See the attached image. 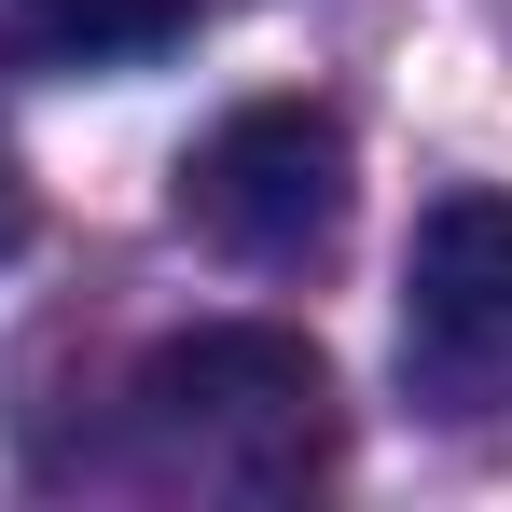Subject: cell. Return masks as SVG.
<instances>
[{
    "label": "cell",
    "instance_id": "obj_5",
    "mask_svg": "<svg viewBox=\"0 0 512 512\" xmlns=\"http://www.w3.org/2000/svg\"><path fill=\"white\" fill-rule=\"evenodd\" d=\"M28 250V180H14V153H0V263Z\"/></svg>",
    "mask_w": 512,
    "mask_h": 512
},
{
    "label": "cell",
    "instance_id": "obj_3",
    "mask_svg": "<svg viewBox=\"0 0 512 512\" xmlns=\"http://www.w3.org/2000/svg\"><path fill=\"white\" fill-rule=\"evenodd\" d=\"M402 388L416 416H499L512 402V194H443L402 250Z\"/></svg>",
    "mask_w": 512,
    "mask_h": 512
},
{
    "label": "cell",
    "instance_id": "obj_1",
    "mask_svg": "<svg viewBox=\"0 0 512 512\" xmlns=\"http://www.w3.org/2000/svg\"><path fill=\"white\" fill-rule=\"evenodd\" d=\"M125 429L167 485H208V499H291L333 471V360L277 319H208V333H167L125 388Z\"/></svg>",
    "mask_w": 512,
    "mask_h": 512
},
{
    "label": "cell",
    "instance_id": "obj_2",
    "mask_svg": "<svg viewBox=\"0 0 512 512\" xmlns=\"http://www.w3.org/2000/svg\"><path fill=\"white\" fill-rule=\"evenodd\" d=\"M180 222L222 263H319L346 236V125L319 97H250L180 153Z\"/></svg>",
    "mask_w": 512,
    "mask_h": 512
},
{
    "label": "cell",
    "instance_id": "obj_4",
    "mask_svg": "<svg viewBox=\"0 0 512 512\" xmlns=\"http://www.w3.org/2000/svg\"><path fill=\"white\" fill-rule=\"evenodd\" d=\"M14 14L42 42H70V56H167L194 0H14Z\"/></svg>",
    "mask_w": 512,
    "mask_h": 512
}]
</instances>
